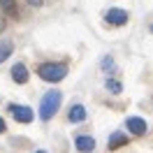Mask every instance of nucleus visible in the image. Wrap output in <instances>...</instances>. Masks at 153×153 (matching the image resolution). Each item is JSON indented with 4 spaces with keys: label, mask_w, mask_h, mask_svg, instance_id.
I'll return each instance as SVG.
<instances>
[{
    "label": "nucleus",
    "mask_w": 153,
    "mask_h": 153,
    "mask_svg": "<svg viewBox=\"0 0 153 153\" xmlns=\"http://www.w3.org/2000/svg\"><path fill=\"white\" fill-rule=\"evenodd\" d=\"M60 102H63L60 91H49V93H44V95H42V102H39V116H42V121L53 118L56 111L60 109Z\"/></svg>",
    "instance_id": "1"
},
{
    "label": "nucleus",
    "mask_w": 153,
    "mask_h": 153,
    "mask_svg": "<svg viewBox=\"0 0 153 153\" xmlns=\"http://www.w3.org/2000/svg\"><path fill=\"white\" fill-rule=\"evenodd\" d=\"M37 74H39V79H44L49 84H58V81H63L67 76V67L60 65V63H42L37 67Z\"/></svg>",
    "instance_id": "2"
},
{
    "label": "nucleus",
    "mask_w": 153,
    "mask_h": 153,
    "mask_svg": "<svg viewBox=\"0 0 153 153\" xmlns=\"http://www.w3.org/2000/svg\"><path fill=\"white\" fill-rule=\"evenodd\" d=\"M10 111L19 123H30L33 121V109L26 105H10Z\"/></svg>",
    "instance_id": "3"
},
{
    "label": "nucleus",
    "mask_w": 153,
    "mask_h": 153,
    "mask_svg": "<svg viewBox=\"0 0 153 153\" xmlns=\"http://www.w3.org/2000/svg\"><path fill=\"white\" fill-rule=\"evenodd\" d=\"M105 21L109 23V26H125V23H128V12L114 7V10H109L105 14Z\"/></svg>",
    "instance_id": "4"
},
{
    "label": "nucleus",
    "mask_w": 153,
    "mask_h": 153,
    "mask_svg": "<svg viewBox=\"0 0 153 153\" xmlns=\"http://www.w3.org/2000/svg\"><path fill=\"white\" fill-rule=\"evenodd\" d=\"M125 128H128V130H130L132 134H137V137L146 134V130H149L146 121H144V118H139V116H130V118L125 121Z\"/></svg>",
    "instance_id": "5"
},
{
    "label": "nucleus",
    "mask_w": 153,
    "mask_h": 153,
    "mask_svg": "<svg viewBox=\"0 0 153 153\" xmlns=\"http://www.w3.org/2000/svg\"><path fill=\"white\" fill-rule=\"evenodd\" d=\"M12 79H14V84H26L28 81V70H26L23 63H16L12 67Z\"/></svg>",
    "instance_id": "6"
},
{
    "label": "nucleus",
    "mask_w": 153,
    "mask_h": 153,
    "mask_svg": "<svg viewBox=\"0 0 153 153\" xmlns=\"http://www.w3.org/2000/svg\"><path fill=\"white\" fill-rule=\"evenodd\" d=\"M74 146L79 149V151L88 153V151H93V149H95V139H93V137H76V139H74Z\"/></svg>",
    "instance_id": "7"
},
{
    "label": "nucleus",
    "mask_w": 153,
    "mask_h": 153,
    "mask_svg": "<svg viewBox=\"0 0 153 153\" xmlns=\"http://www.w3.org/2000/svg\"><path fill=\"white\" fill-rule=\"evenodd\" d=\"M0 7L5 10V14H7V16L19 19V7H16V0H0Z\"/></svg>",
    "instance_id": "8"
},
{
    "label": "nucleus",
    "mask_w": 153,
    "mask_h": 153,
    "mask_svg": "<svg viewBox=\"0 0 153 153\" xmlns=\"http://www.w3.org/2000/svg\"><path fill=\"white\" fill-rule=\"evenodd\" d=\"M67 118L72 121V123H81L84 118H86V109L81 105H74L72 109H70V114H67Z\"/></svg>",
    "instance_id": "9"
},
{
    "label": "nucleus",
    "mask_w": 153,
    "mask_h": 153,
    "mask_svg": "<svg viewBox=\"0 0 153 153\" xmlns=\"http://www.w3.org/2000/svg\"><path fill=\"white\" fill-rule=\"evenodd\" d=\"M12 51H14V44L10 39H0V63H5L12 56Z\"/></svg>",
    "instance_id": "10"
},
{
    "label": "nucleus",
    "mask_w": 153,
    "mask_h": 153,
    "mask_svg": "<svg viewBox=\"0 0 153 153\" xmlns=\"http://www.w3.org/2000/svg\"><path fill=\"white\" fill-rule=\"evenodd\" d=\"M125 144H128V137H125L123 132H114L109 137V149H111V151H114L116 146H125Z\"/></svg>",
    "instance_id": "11"
},
{
    "label": "nucleus",
    "mask_w": 153,
    "mask_h": 153,
    "mask_svg": "<svg viewBox=\"0 0 153 153\" xmlns=\"http://www.w3.org/2000/svg\"><path fill=\"white\" fill-rule=\"evenodd\" d=\"M107 91H111V93H121L123 86H121V81H116V79H107Z\"/></svg>",
    "instance_id": "12"
},
{
    "label": "nucleus",
    "mask_w": 153,
    "mask_h": 153,
    "mask_svg": "<svg viewBox=\"0 0 153 153\" xmlns=\"http://www.w3.org/2000/svg\"><path fill=\"white\" fill-rule=\"evenodd\" d=\"M28 5H33V7H39V5H42V0H28Z\"/></svg>",
    "instance_id": "13"
},
{
    "label": "nucleus",
    "mask_w": 153,
    "mask_h": 153,
    "mask_svg": "<svg viewBox=\"0 0 153 153\" xmlns=\"http://www.w3.org/2000/svg\"><path fill=\"white\" fill-rule=\"evenodd\" d=\"M7 130V125H5V118H0V132H5Z\"/></svg>",
    "instance_id": "14"
},
{
    "label": "nucleus",
    "mask_w": 153,
    "mask_h": 153,
    "mask_svg": "<svg viewBox=\"0 0 153 153\" xmlns=\"http://www.w3.org/2000/svg\"><path fill=\"white\" fill-rule=\"evenodd\" d=\"M35 153H47V151H35Z\"/></svg>",
    "instance_id": "15"
}]
</instances>
